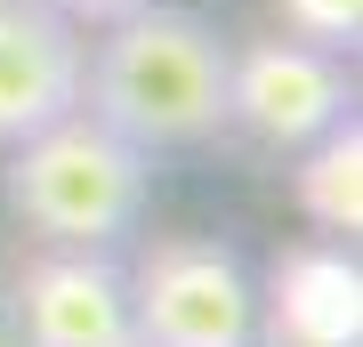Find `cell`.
I'll list each match as a JSON object with an SVG mask.
<instances>
[{"label": "cell", "instance_id": "6da1fadb", "mask_svg": "<svg viewBox=\"0 0 363 347\" xmlns=\"http://www.w3.org/2000/svg\"><path fill=\"white\" fill-rule=\"evenodd\" d=\"M226 65L234 40L210 16L145 0L81 57V114H97L138 154H186L226 138Z\"/></svg>", "mask_w": 363, "mask_h": 347}, {"label": "cell", "instance_id": "7a4b0ae2", "mask_svg": "<svg viewBox=\"0 0 363 347\" xmlns=\"http://www.w3.org/2000/svg\"><path fill=\"white\" fill-rule=\"evenodd\" d=\"M9 210L49 250H121L154 194V154L113 138L97 114H73L9 145Z\"/></svg>", "mask_w": 363, "mask_h": 347}, {"label": "cell", "instance_id": "3957f363", "mask_svg": "<svg viewBox=\"0 0 363 347\" xmlns=\"http://www.w3.org/2000/svg\"><path fill=\"white\" fill-rule=\"evenodd\" d=\"M121 275L138 347H259V283L218 234H154Z\"/></svg>", "mask_w": 363, "mask_h": 347}, {"label": "cell", "instance_id": "277c9868", "mask_svg": "<svg viewBox=\"0 0 363 347\" xmlns=\"http://www.w3.org/2000/svg\"><path fill=\"white\" fill-rule=\"evenodd\" d=\"M347 114H355V73H347L339 49H315V40H250L226 65V129L274 145V154L315 145Z\"/></svg>", "mask_w": 363, "mask_h": 347}, {"label": "cell", "instance_id": "5b68a950", "mask_svg": "<svg viewBox=\"0 0 363 347\" xmlns=\"http://www.w3.org/2000/svg\"><path fill=\"white\" fill-rule=\"evenodd\" d=\"M16 347H138L130 323V275L113 250H49L25 258L9 283Z\"/></svg>", "mask_w": 363, "mask_h": 347}, {"label": "cell", "instance_id": "8992f818", "mask_svg": "<svg viewBox=\"0 0 363 347\" xmlns=\"http://www.w3.org/2000/svg\"><path fill=\"white\" fill-rule=\"evenodd\" d=\"M81 57L89 40L73 16L49 0H0V145H25L81 105Z\"/></svg>", "mask_w": 363, "mask_h": 347}, {"label": "cell", "instance_id": "52a82bcc", "mask_svg": "<svg viewBox=\"0 0 363 347\" xmlns=\"http://www.w3.org/2000/svg\"><path fill=\"white\" fill-rule=\"evenodd\" d=\"M274 347H355L363 339V275L347 250H291L274 267V307H259Z\"/></svg>", "mask_w": 363, "mask_h": 347}, {"label": "cell", "instance_id": "ba28073f", "mask_svg": "<svg viewBox=\"0 0 363 347\" xmlns=\"http://www.w3.org/2000/svg\"><path fill=\"white\" fill-rule=\"evenodd\" d=\"M298 154H307L298 178H291L298 210H307L331 243H355V234H363V121H355V114L331 121L323 138L298 145Z\"/></svg>", "mask_w": 363, "mask_h": 347}, {"label": "cell", "instance_id": "9c48e42d", "mask_svg": "<svg viewBox=\"0 0 363 347\" xmlns=\"http://www.w3.org/2000/svg\"><path fill=\"white\" fill-rule=\"evenodd\" d=\"M274 16L291 25V40H315V49L355 57L363 40V0H274Z\"/></svg>", "mask_w": 363, "mask_h": 347}, {"label": "cell", "instance_id": "30bf717a", "mask_svg": "<svg viewBox=\"0 0 363 347\" xmlns=\"http://www.w3.org/2000/svg\"><path fill=\"white\" fill-rule=\"evenodd\" d=\"M57 16H73V25H113V16H130V9H145V0H49Z\"/></svg>", "mask_w": 363, "mask_h": 347}, {"label": "cell", "instance_id": "8fae6325", "mask_svg": "<svg viewBox=\"0 0 363 347\" xmlns=\"http://www.w3.org/2000/svg\"><path fill=\"white\" fill-rule=\"evenodd\" d=\"M0 347H16V315H9V291H0Z\"/></svg>", "mask_w": 363, "mask_h": 347}]
</instances>
